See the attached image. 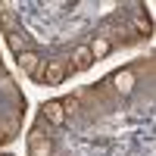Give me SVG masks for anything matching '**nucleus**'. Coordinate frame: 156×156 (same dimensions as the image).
I'll return each instance as SVG.
<instances>
[{"instance_id": "nucleus-1", "label": "nucleus", "mask_w": 156, "mask_h": 156, "mask_svg": "<svg viewBox=\"0 0 156 156\" xmlns=\"http://www.w3.org/2000/svg\"><path fill=\"white\" fill-rule=\"evenodd\" d=\"M19 66H22V72H25V75H31V78H37V81H44V66H47V59L37 53L34 47H31V50H22V53H19Z\"/></svg>"}, {"instance_id": "nucleus-2", "label": "nucleus", "mask_w": 156, "mask_h": 156, "mask_svg": "<svg viewBox=\"0 0 156 156\" xmlns=\"http://www.w3.org/2000/svg\"><path fill=\"white\" fill-rule=\"evenodd\" d=\"M28 150H31V156H53L56 144H53V137H50V134L31 131V134H28Z\"/></svg>"}, {"instance_id": "nucleus-3", "label": "nucleus", "mask_w": 156, "mask_h": 156, "mask_svg": "<svg viewBox=\"0 0 156 156\" xmlns=\"http://www.w3.org/2000/svg\"><path fill=\"white\" fill-rule=\"evenodd\" d=\"M69 72V62H62V59H50L47 66H44V84H59L62 78H66Z\"/></svg>"}, {"instance_id": "nucleus-4", "label": "nucleus", "mask_w": 156, "mask_h": 156, "mask_svg": "<svg viewBox=\"0 0 156 156\" xmlns=\"http://www.w3.org/2000/svg\"><path fill=\"white\" fill-rule=\"evenodd\" d=\"M41 115L47 119V125H56V128L66 122V109H62V103H59V100H47L44 106H41Z\"/></svg>"}, {"instance_id": "nucleus-5", "label": "nucleus", "mask_w": 156, "mask_h": 156, "mask_svg": "<svg viewBox=\"0 0 156 156\" xmlns=\"http://www.w3.org/2000/svg\"><path fill=\"white\" fill-rule=\"evenodd\" d=\"M90 66H94V56H90L87 44L75 47V50H72V66H69V72H87Z\"/></svg>"}, {"instance_id": "nucleus-6", "label": "nucleus", "mask_w": 156, "mask_h": 156, "mask_svg": "<svg viewBox=\"0 0 156 156\" xmlns=\"http://www.w3.org/2000/svg\"><path fill=\"white\" fill-rule=\"evenodd\" d=\"M112 87L119 90L122 97H131V94H134V72H131V69L115 72V75H112Z\"/></svg>"}, {"instance_id": "nucleus-7", "label": "nucleus", "mask_w": 156, "mask_h": 156, "mask_svg": "<svg viewBox=\"0 0 156 156\" xmlns=\"http://www.w3.org/2000/svg\"><path fill=\"white\" fill-rule=\"evenodd\" d=\"M0 25H3V31H6V34L19 31V22H16V6H12V3H0Z\"/></svg>"}, {"instance_id": "nucleus-8", "label": "nucleus", "mask_w": 156, "mask_h": 156, "mask_svg": "<svg viewBox=\"0 0 156 156\" xmlns=\"http://www.w3.org/2000/svg\"><path fill=\"white\" fill-rule=\"evenodd\" d=\"M6 44H9V50H12V53H22V50H31V37L28 34H25L22 28L19 31H12V34H6Z\"/></svg>"}, {"instance_id": "nucleus-9", "label": "nucleus", "mask_w": 156, "mask_h": 156, "mask_svg": "<svg viewBox=\"0 0 156 156\" xmlns=\"http://www.w3.org/2000/svg\"><path fill=\"white\" fill-rule=\"evenodd\" d=\"M87 50H90V56H94V59H103V56H109L112 41H109V37H103V34H97L94 41L87 44Z\"/></svg>"}, {"instance_id": "nucleus-10", "label": "nucleus", "mask_w": 156, "mask_h": 156, "mask_svg": "<svg viewBox=\"0 0 156 156\" xmlns=\"http://www.w3.org/2000/svg\"><path fill=\"white\" fill-rule=\"evenodd\" d=\"M0 128H3V134H6V140H9V137H16V131H19V125H16V119H3V122H0Z\"/></svg>"}, {"instance_id": "nucleus-11", "label": "nucleus", "mask_w": 156, "mask_h": 156, "mask_svg": "<svg viewBox=\"0 0 156 156\" xmlns=\"http://www.w3.org/2000/svg\"><path fill=\"white\" fill-rule=\"evenodd\" d=\"M134 28H137L140 34H150L153 25H150V19H144V16H134Z\"/></svg>"}, {"instance_id": "nucleus-12", "label": "nucleus", "mask_w": 156, "mask_h": 156, "mask_svg": "<svg viewBox=\"0 0 156 156\" xmlns=\"http://www.w3.org/2000/svg\"><path fill=\"white\" fill-rule=\"evenodd\" d=\"M59 103H62V109H66V115L72 109H78V97H66V100H59Z\"/></svg>"}, {"instance_id": "nucleus-13", "label": "nucleus", "mask_w": 156, "mask_h": 156, "mask_svg": "<svg viewBox=\"0 0 156 156\" xmlns=\"http://www.w3.org/2000/svg\"><path fill=\"white\" fill-rule=\"evenodd\" d=\"M6 144V134H3V128H0V147H3Z\"/></svg>"}, {"instance_id": "nucleus-14", "label": "nucleus", "mask_w": 156, "mask_h": 156, "mask_svg": "<svg viewBox=\"0 0 156 156\" xmlns=\"http://www.w3.org/2000/svg\"><path fill=\"white\" fill-rule=\"evenodd\" d=\"M3 156H9V153H3Z\"/></svg>"}]
</instances>
